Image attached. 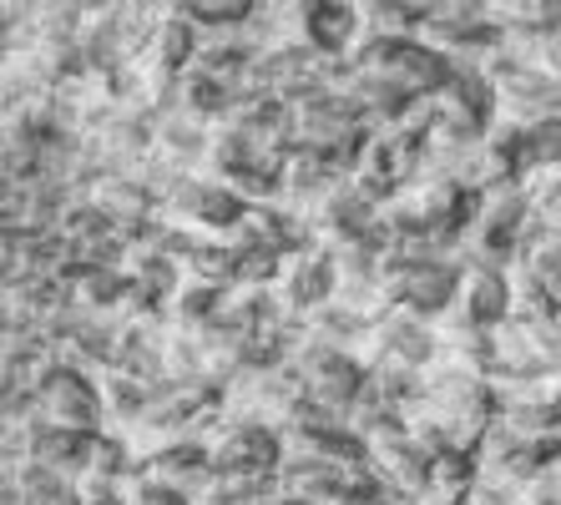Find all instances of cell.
<instances>
[{"label":"cell","instance_id":"cell-26","mask_svg":"<svg viewBox=\"0 0 561 505\" xmlns=\"http://www.w3.org/2000/svg\"><path fill=\"white\" fill-rule=\"evenodd\" d=\"M66 288H71V298H77V309L117 313V303L127 298L131 278H127V268H77Z\"/></svg>","mask_w":561,"mask_h":505},{"label":"cell","instance_id":"cell-22","mask_svg":"<svg viewBox=\"0 0 561 505\" xmlns=\"http://www.w3.org/2000/svg\"><path fill=\"white\" fill-rule=\"evenodd\" d=\"M152 394L157 389H147V385H137V379H127V375H102V404H106V435H122L127 440L131 429L147 420V410H152Z\"/></svg>","mask_w":561,"mask_h":505},{"label":"cell","instance_id":"cell-3","mask_svg":"<svg viewBox=\"0 0 561 505\" xmlns=\"http://www.w3.org/2000/svg\"><path fill=\"white\" fill-rule=\"evenodd\" d=\"M304 404V385L294 375V364H278V369H249L238 375L233 385L222 389V415L243 420V425H268L284 435L294 425Z\"/></svg>","mask_w":561,"mask_h":505},{"label":"cell","instance_id":"cell-7","mask_svg":"<svg viewBox=\"0 0 561 505\" xmlns=\"http://www.w3.org/2000/svg\"><path fill=\"white\" fill-rule=\"evenodd\" d=\"M365 369H379V364H400V369H415L425 375L435 359H440V334H435L431 319H415V313L394 309L390 319H379L369 344L359 349Z\"/></svg>","mask_w":561,"mask_h":505},{"label":"cell","instance_id":"cell-1","mask_svg":"<svg viewBox=\"0 0 561 505\" xmlns=\"http://www.w3.org/2000/svg\"><path fill=\"white\" fill-rule=\"evenodd\" d=\"M425 415L445 429V440L460 445V450H476L485 440V429L501 420V400H496V385L481 375H466L456 364L435 359L425 369Z\"/></svg>","mask_w":561,"mask_h":505},{"label":"cell","instance_id":"cell-4","mask_svg":"<svg viewBox=\"0 0 561 505\" xmlns=\"http://www.w3.org/2000/svg\"><path fill=\"white\" fill-rule=\"evenodd\" d=\"M288 364H294V375H299V385H304V400L324 404L334 415H350L354 400L369 389V369L359 354L324 349V344H313V338H304V349Z\"/></svg>","mask_w":561,"mask_h":505},{"label":"cell","instance_id":"cell-35","mask_svg":"<svg viewBox=\"0 0 561 505\" xmlns=\"http://www.w3.org/2000/svg\"><path fill=\"white\" fill-rule=\"evenodd\" d=\"M551 168H561V117L531 127L526 131V147H522V182L536 177V172H551Z\"/></svg>","mask_w":561,"mask_h":505},{"label":"cell","instance_id":"cell-32","mask_svg":"<svg viewBox=\"0 0 561 505\" xmlns=\"http://www.w3.org/2000/svg\"><path fill=\"white\" fill-rule=\"evenodd\" d=\"M5 475L21 480V491H26V505H81L77 480L56 475V470L36 466V460H31V466H21V470H5Z\"/></svg>","mask_w":561,"mask_h":505},{"label":"cell","instance_id":"cell-10","mask_svg":"<svg viewBox=\"0 0 561 505\" xmlns=\"http://www.w3.org/2000/svg\"><path fill=\"white\" fill-rule=\"evenodd\" d=\"M547 450L526 435L496 420V425L485 429V440L476 445V470H481V485H501V491H526L541 470H547Z\"/></svg>","mask_w":561,"mask_h":505},{"label":"cell","instance_id":"cell-29","mask_svg":"<svg viewBox=\"0 0 561 505\" xmlns=\"http://www.w3.org/2000/svg\"><path fill=\"white\" fill-rule=\"evenodd\" d=\"M222 294H228V288H213V284H197V278H187L183 294L168 303V319H172L178 329H193V334H203V329L218 324Z\"/></svg>","mask_w":561,"mask_h":505},{"label":"cell","instance_id":"cell-27","mask_svg":"<svg viewBox=\"0 0 561 505\" xmlns=\"http://www.w3.org/2000/svg\"><path fill=\"white\" fill-rule=\"evenodd\" d=\"M551 313H561V294L547 278H536L526 263H516L511 268V319L516 324H541Z\"/></svg>","mask_w":561,"mask_h":505},{"label":"cell","instance_id":"cell-30","mask_svg":"<svg viewBox=\"0 0 561 505\" xmlns=\"http://www.w3.org/2000/svg\"><path fill=\"white\" fill-rule=\"evenodd\" d=\"M238 263H243V248H238L233 238H203V248L187 259V278L213 284V288H228L238 278Z\"/></svg>","mask_w":561,"mask_h":505},{"label":"cell","instance_id":"cell-15","mask_svg":"<svg viewBox=\"0 0 561 505\" xmlns=\"http://www.w3.org/2000/svg\"><path fill=\"white\" fill-rule=\"evenodd\" d=\"M142 475L152 480V485H162V491H178L183 501H193L218 470H213V460H208V445L187 440V445H168V450L147 455Z\"/></svg>","mask_w":561,"mask_h":505},{"label":"cell","instance_id":"cell-23","mask_svg":"<svg viewBox=\"0 0 561 505\" xmlns=\"http://www.w3.org/2000/svg\"><path fill=\"white\" fill-rule=\"evenodd\" d=\"M304 329H309L313 344H324V349H344V354H359L369 344V334H375V324L359 319V313H350L344 303H324V309H313L309 319H304Z\"/></svg>","mask_w":561,"mask_h":505},{"label":"cell","instance_id":"cell-8","mask_svg":"<svg viewBox=\"0 0 561 505\" xmlns=\"http://www.w3.org/2000/svg\"><path fill=\"white\" fill-rule=\"evenodd\" d=\"M81 147H87V157H92L106 177L112 172H137L142 177V168L152 162V122L127 117V112L112 106L92 127H81Z\"/></svg>","mask_w":561,"mask_h":505},{"label":"cell","instance_id":"cell-19","mask_svg":"<svg viewBox=\"0 0 561 505\" xmlns=\"http://www.w3.org/2000/svg\"><path fill=\"white\" fill-rule=\"evenodd\" d=\"M87 203H96L117 228H137V222L157 218V193L147 187V177H137V172H112V177H102Z\"/></svg>","mask_w":561,"mask_h":505},{"label":"cell","instance_id":"cell-28","mask_svg":"<svg viewBox=\"0 0 561 505\" xmlns=\"http://www.w3.org/2000/svg\"><path fill=\"white\" fill-rule=\"evenodd\" d=\"M178 106L193 112L197 122H208V127H222L228 112H233V91L222 87V81L203 77V71H187V77L178 81Z\"/></svg>","mask_w":561,"mask_h":505},{"label":"cell","instance_id":"cell-39","mask_svg":"<svg viewBox=\"0 0 561 505\" xmlns=\"http://www.w3.org/2000/svg\"><path fill=\"white\" fill-rule=\"evenodd\" d=\"M551 470H557V475H561V450H557V455H551Z\"/></svg>","mask_w":561,"mask_h":505},{"label":"cell","instance_id":"cell-5","mask_svg":"<svg viewBox=\"0 0 561 505\" xmlns=\"http://www.w3.org/2000/svg\"><path fill=\"white\" fill-rule=\"evenodd\" d=\"M36 404H41V420L56 429H81V435H102L106 429L102 379L77 375L66 364H56L51 375L36 385Z\"/></svg>","mask_w":561,"mask_h":505},{"label":"cell","instance_id":"cell-17","mask_svg":"<svg viewBox=\"0 0 561 505\" xmlns=\"http://www.w3.org/2000/svg\"><path fill=\"white\" fill-rule=\"evenodd\" d=\"M309 51L319 56H354V46L365 41V21L354 0H309Z\"/></svg>","mask_w":561,"mask_h":505},{"label":"cell","instance_id":"cell-2","mask_svg":"<svg viewBox=\"0 0 561 505\" xmlns=\"http://www.w3.org/2000/svg\"><path fill=\"white\" fill-rule=\"evenodd\" d=\"M157 218H168L203 238H233L243 228V218H249V203L233 187H222L218 177H208V172H193V177H178L168 193L157 197Z\"/></svg>","mask_w":561,"mask_h":505},{"label":"cell","instance_id":"cell-36","mask_svg":"<svg viewBox=\"0 0 561 505\" xmlns=\"http://www.w3.org/2000/svg\"><path fill=\"white\" fill-rule=\"evenodd\" d=\"M526 334H531L536 359L547 364L551 375H561V313H551V319H541V324H526Z\"/></svg>","mask_w":561,"mask_h":505},{"label":"cell","instance_id":"cell-34","mask_svg":"<svg viewBox=\"0 0 561 505\" xmlns=\"http://www.w3.org/2000/svg\"><path fill=\"white\" fill-rule=\"evenodd\" d=\"M112 233H117V222L106 218L96 203H87V197H81V203H71V208H66V218H61V238L71 248L102 243V238H112Z\"/></svg>","mask_w":561,"mask_h":505},{"label":"cell","instance_id":"cell-18","mask_svg":"<svg viewBox=\"0 0 561 505\" xmlns=\"http://www.w3.org/2000/svg\"><path fill=\"white\" fill-rule=\"evenodd\" d=\"M456 309L466 313L470 324H481V329L511 324V273L466 263V284H460V303H456Z\"/></svg>","mask_w":561,"mask_h":505},{"label":"cell","instance_id":"cell-40","mask_svg":"<svg viewBox=\"0 0 561 505\" xmlns=\"http://www.w3.org/2000/svg\"><path fill=\"white\" fill-rule=\"evenodd\" d=\"M117 505H127V501H117Z\"/></svg>","mask_w":561,"mask_h":505},{"label":"cell","instance_id":"cell-16","mask_svg":"<svg viewBox=\"0 0 561 505\" xmlns=\"http://www.w3.org/2000/svg\"><path fill=\"white\" fill-rule=\"evenodd\" d=\"M278 495L304 505H350V466H319V460H284Z\"/></svg>","mask_w":561,"mask_h":505},{"label":"cell","instance_id":"cell-13","mask_svg":"<svg viewBox=\"0 0 561 505\" xmlns=\"http://www.w3.org/2000/svg\"><path fill=\"white\" fill-rule=\"evenodd\" d=\"M445 122H456L466 131H491L501 122V91L485 81V71H456L450 87L435 96Z\"/></svg>","mask_w":561,"mask_h":505},{"label":"cell","instance_id":"cell-6","mask_svg":"<svg viewBox=\"0 0 561 505\" xmlns=\"http://www.w3.org/2000/svg\"><path fill=\"white\" fill-rule=\"evenodd\" d=\"M208 460L218 475H278L284 466V435L268 425H243L228 420L208 435Z\"/></svg>","mask_w":561,"mask_h":505},{"label":"cell","instance_id":"cell-11","mask_svg":"<svg viewBox=\"0 0 561 505\" xmlns=\"http://www.w3.org/2000/svg\"><path fill=\"white\" fill-rule=\"evenodd\" d=\"M81 56H87V71H102V77L137 61V41H131V26H127V0H117V5H87Z\"/></svg>","mask_w":561,"mask_h":505},{"label":"cell","instance_id":"cell-14","mask_svg":"<svg viewBox=\"0 0 561 505\" xmlns=\"http://www.w3.org/2000/svg\"><path fill=\"white\" fill-rule=\"evenodd\" d=\"M369 460H375L379 475L390 480V485H400V491L425 495V485H431V455H425V445H420L405 425L385 429L379 440H369Z\"/></svg>","mask_w":561,"mask_h":505},{"label":"cell","instance_id":"cell-24","mask_svg":"<svg viewBox=\"0 0 561 505\" xmlns=\"http://www.w3.org/2000/svg\"><path fill=\"white\" fill-rule=\"evenodd\" d=\"M127 278L142 294H152L162 309H168L172 298L183 294V284H187V268L178 259H168V253H152V248H131L127 253Z\"/></svg>","mask_w":561,"mask_h":505},{"label":"cell","instance_id":"cell-25","mask_svg":"<svg viewBox=\"0 0 561 505\" xmlns=\"http://www.w3.org/2000/svg\"><path fill=\"white\" fill-rule=\"evenodd\" d=\"M365 36H390V41H410L425 31V0H354Z\"/></svg>","mask_w":561,"mask_h":505},{"label":"cell","instance_id":"cell-21","mask_svg":"<svg viewBox=\"0 0 561 505\" xmlns=\"http://www.w3.org/2000/svg\"><path fill=\"white\" fill-rule=\"evenodd\" d=\"M350 96H354V106L365 112V122L375 131L394 127V122H400L410 106L420 102V96H410V91L400 87L394 77H379V71H359V77H354V87H350Z\"/></svg>","mask_w":561,"mask_h":505},{"label":"cell","instance_id":"cell-33","mask_svg":"<svg viewBox=\"0 0 561 505\" xmlns=\"http://www.w3.org/2000/svg\"><path fill=\"white\" fill-rule=\"evenodd\" d=\"M476 485H481L476 450H460V445H450V450H440L431 460V485H425V491H476Z\"/></svg>","mask_w":561,"mask_h":505},{"label":"cell","instance_id":"cell-31","mask_svg":"<svg viewBox=\"0 0 561 505\" xmlns=\"http://www.w3.org/2000/svg\"><path fill=\"white\" fill-rule=\"evenodd\" d=\"M87 31V5L81 0H36V36L61 41V46H81Z\"/></svg>","mask_w":561,"mask_h":505},{"label":"cell","instance_id":"cell-38","mask_svg":"<svg viewBox=\"0 0 561 505\" xmlns=\"http://www.w3.org/2000/svg\"><path fill=\"white\" fill-rule=\"evenodd\" d=\"M470 505H522V495L501 491V485H476V491H470Z\"/></svg>","mask_w":561,"mask_h":505},{"label":"cell","instance_id":"cell-37","mask_svg":"<svg viewBox=\"0 0 561 505\" xmlns=\"http://www.w3.org/2000/svg\"><path fill=\"white\" fill-rule=\"evenodd\" d=\"M516 495H522V505H561V475L547 466L526 491H516Z\"/></svg>","mask_w":561,"mask_h":505},{"label":"cell","instance_id":"cell-20","mask_svg":"<svg viewBox=\"0 0 561 505\" xmlns=\"http://www.w3.org/2000/svg\"><path fill=\"white\" fill-rule=\"evenodd\" d=\"M92 450H96V435H81V429H56L41 420L36 440H31V460L66 480H81L92 470Z\"/></svg>","mask_w":561,"mask_h":505},{"label":"cell","instance_id":"cell-9","mask_svg":"<svg viewBox=\"0 0 561 505\" xmlns=\"http://www.w3.org/2000/svg\"><path fill=\"white\" fill-rule=\"evenodd\" d=\"M334 288H340V273H334V253L319 243H304L299 253H288L284 268H278L274 298L278 309L294 313V319H309L313 309L334 303Z\"/></svg>","mask_w":561,"mask_h":505},{"label":"cell","instance_id":"cell-12","mask_svg":"<svg viewBox=\"0 0 561 505\" xmlns=\"http://www.w3.org/2000/svg\"><path fill=\"white\" fill-rule=\"evenodd\" d=\"M375 218H379L375 203H365V197L344 182V187H334L324 203H313V213L304 222H309V243H319V248H329V253H334V248L354 243V238H365L369 228H375Z\"/></svg>","mask_w":561,"mask_h":505}]
</instances>
